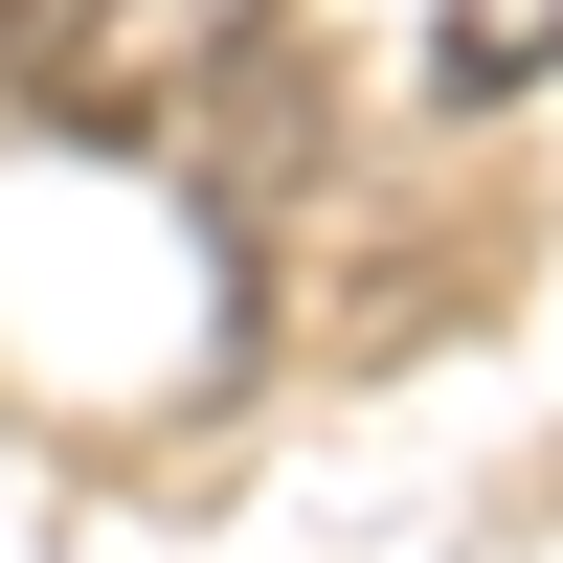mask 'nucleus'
I'll use <instances>...</instances> for the list:
<instances>
[{"mask_svg": "<svg viewBox=\"0 0 563 563\" xmlns=\"http://www.w3.org/2000/svg\"><path fill=\"white\" fill-rule=\"evenodd\" d=\"M563 68V0H451V23H429V90H451V113H496V90H541Z\"/></svg>", "mask_w": 563, "mask_h": 563, "instance_id": "nucleus-1", "label": "nucleus"}]
</instances>
